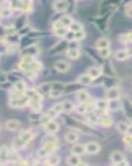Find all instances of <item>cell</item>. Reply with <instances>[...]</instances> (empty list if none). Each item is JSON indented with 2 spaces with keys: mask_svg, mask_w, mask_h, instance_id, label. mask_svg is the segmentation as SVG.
Masks as SVG:
<instances>
[{
  "mask_svg": "<svg viewBox=\"0 0 132 166\" xmlns=\"http://www.w3.org/2000/svg\"><path fill=\"white\" fill-rule=\"evenodd\" d=\"M100 149H101V146L96 142H89L85 145V150L86 154L95 155L99 152Z\"/></svg>",
  "mask_w": 132,
  "mask_h": 166,
  "instance_id": "1",
  "label": "cell"
},
{
  "mask_svg": "<svg viewBox=\"0 0 132 166\" xmlns=\"http://www.w3.org/2000/svg\"><path fill=\"white\" fill-rule=\"evenodd\" d=\"M29 102V99L27 97H21V98H15L10 101V106L12 107H23L26 106Z\"/></svg>",
  "mask_w": 132,
  "mask_h": 166,
  "instance_id": "2",
  "label": "cell"
},
{
  "mask_svg": "<svg viewBox=\"0 0 132 166\" xmlns=\"http://www.w3.org/2000/svg\"><path fill=\"white\" fill-rule=\"evenodd\" d=\"M69 3L66 1H56L53 3V8L58 13H63L68 9Z\"/></svg>",
  "mask_w": 132,
  "mask_h": 166,
  "instance_id": "3",
  "label": "cell"
},
{
  "mask_svg": "<svg viewBox=\"0 0 132 166\" xmlns=\"http://www.w3.org/2000/svg\"><path fill=\"white\" fill-rule=\"evenodd\" d=\"M106 96L107 101L110 100H116L120 98V91L117 87H111L107 90L106 93Z\"/></svg>",
  "mask_w": 132,
  "mask_h": 166,
  "instance_id": "4",
  "label": "cell"
},
{
  "mask_svg": "<svg viewBox=\"0 0 132 166\" xmlns=\"http://www.w3.org/2000/svg\"><path fill=\"white\" fill-rule=\"evenodd\" d=\"M110 159L112 161L113 164H118V163L122 162V161H124L126 159L123 153L121 152V151H118V150L111 153V155H110Z\"/></svg>",
  "mask_w": 132,
  "mask_h": 166,
  "instance_id": "5",
  "label": "cell"
},
{
  "mask_svg": "<svg viewBox=\"0 0 132 166\" xmlns=\"http://www.w3.org/2000/svg\"><path fill=\"white\" fill-rule=\"evenodd\" d=\"M54 68L59 72H66L70 68V65L64 61H58L54 64Z\"/></svg>",
  "mask_w": 132,
  "mask_h": 166,
  "instance_id": "6",
  "label": "cell"
},
{
  "mask_svg": "<svg viewBox=\"0 0 132 166\" xmlns=\"http://www.w3.org/2000/svg\"><path fill=\"white\" fill-rule=\"evenodd\" d=\"M101 69L99 67H96V66H92L90 67L88 71H87V75L92 78V80H95L96 78H98L101 75Z\"/></svg>",
  "mask_w": 132,
  "mask_h": 166,
  "instance_id": "7",
  "label": "cell"
},
{
  "mask_svg": "<svg viewBox=\"0 0 132 166\" xmlns=\"http://www.w3.org/2000/svg\"><path fill=\"white\" fill-rule=\"evenodd\" d=\"M71 152H72V155H82L84 154H86L85 145H76L72 146V148L71 149Z\"/></svg>",
  "mask_w": 132,
  "mask_h": 166,
  "instance_id": "8",
  "label": "cell"
},
{
  "mask_svg": "<svg viewBox=\"0 0 132 166\" xmlns=\"http://www.w3.org/2000/svg\"><path fill=\"white\" fill-rule=\"evenodd\" d=\"M45 129L48 133H52V134H54L56 133L58 129H59V126L58 124L56 122V121H53V120H50L49 122L46 124V126H44Z\"/></svg>",
  "mask_w": 132,
  "mask_h": 166,
  "instance_id": "9",
  "label": "cell"
},
{
  "mask_svg": "<svg viewBox=\"0 0 132 166\" xmlns=\"http://www.w3.org/2000/svg\"><path fill=\"white\" fill-rule=\"evenodd\" d=\"M98 122L103 126H110L112 125V118L107 115V114H104L99 118V121Z\"/></svg>",
  "mask_w": 132,
  "mask_h": 166,
  "instance_id": "10",
  "label": "cell"
},
{
  "mask_svg": "<svg viewBox=\"0 0 132 166\" xmlns=\"http://www.w3.org/2000/svg\"><path fill=\"white\" fill-rule=\"evenodd\" d=\"M9 156V150L8 147L3 145L0 147V163H3L8 159Z\"/></svg>",
  "mask_w": 132,
  "mask_h": 166,
  "instance_id": "11",
  "label": "cell"
},
{
  "mask_svg": "<svg viewBox=\"0 0 132 166\" xmlns=\"http://www.w3.org/2000/svg\"><path fill=\"white\" fill-rule=\"evenodd\" d=\"M107 101H108V109L111 110H116L120 109L121 106V101H120V99L110 100Z\"/></svg>",
  "mask_w": 132,
  "mask_h": 166,
  "instance_id": "12",
  "label": "cell"
},
{
  "mask_svg": "<svg viewBox=\"0 0 132 166\" xmlns=\"http://www.w3.org/2000/svg\"><path fill=\"white\" fill-rule=\"evenodd\" d=\"M95 107L96 109L100 110H105L108 109V101L107 100H97L95 102Z\"/></svg>",
  "mask_w": 132,
  "mask_h": 166,
  "instance_id": "13",
  "label": "cell"
},
{
  "mask_svg": "<svg viewBox=\"0 0 132 166\" xmlns=\"http://www.w3.org/2000/svg\"><path fill=\"white\" fill-rule=\"evenodd\" d=\"M115 57L116 60L118 61H124V60L127 59L129 57L127 50H118L117 52L115 53Z\"/></svg>",
  "mask_w": 132,
  "mask_h": 166,
  "instance_id": "14",
  "label": "cell"
},
{
  "mask_svg": "<svg viewBox=\"0 0 132 166\" xmlns=\"http://www.w3.org/2000/svg\"><path fill=\"white\" fill-rule=\"evenodd\" d=\"M77 99L81 103H87L89 100V95L84 90H81L77 92Z\"/></svg>",
  "mask_w": 132,
  "mask_h": 166,
  "instance_id": "15",
  "label": "cell"
},
{
  "mask_svg": "<svg viewBox=\"0 0 132 166\" xmlns=\"http://www.w3.org/2000/svg\"><path fill=\"white\" fill-rule=\"evenodd\" d=\"M110 46V43L106 38H100L96 43V48L98 50L104 49V48H108Z\"/></svg>",
  "mask_w": 132,
  "mask_h": 166,
  "instance_id": "16",
  "label": "cell"
},
{
  "mask_svg": "<svg viewBox=\"0 0 132 166\" xmlns=\"http://www.w3.org/2000/svg\"><path fill=\"white\" fill-rule=\"evenodd\" d=\"M20 139L23 140V142H25L26 144L29 142L30 140H32L33 138V133L30 132V131H23L19 135Z\"/></svg>",
  "mask_w": 132,
  "mask_h": 166,
  "instance_id": "17",
  "label": "cell"
},
{
  "mask_svg": "<svg viewBox=\"0 0 132 166\" xmlns=\"http://www.w3.org/2000/svg\"><path fill=\"white\" fill-rule=\"evenodd\" d=\"M27 144L25 142H23L22 139H20L19 137H17L15 139H13V147L14 149H21L25 147Z\"/></svg>",
  "mask_w": 132,
  "mask_h": 166,
  "instance_id": "18",
  "label": "cell"
},
{
  "mask_svg": "<svg viewBox=\"0 0 132 166\" xmlns=\"http://www.w3.org/2000/svg\"><path fill=\"white\" fill-rule=\"evenodd\" d=\"M66 55L71 59H76L80 55L79 50L77 48H75V47H70L66 52Z\"/></svg>",
  "mask_w": 132,
  "mask_h": 166,
  "instance_id": "19",
  "label": "cell"
},
{
  "mask_svg": "<svg viewBox=\"0 0 132 166\" xmlns=\"http://www.w3.org/2000/svg\"><path fill=\"white\" fill-rule=\"evenodd\" d=\"M77 81L81 84V85H89L90 83L92 81V78L90 77L87 74H82L78 77Z\"/></svg>",
  "mask_w": 132,
  "mask_h": 166,
  "instance_id": "20",
  "label": "cell"
},
{
  "mask_svg": "<svg viewBox=\"0 0 132 166\" xmlns=\"http://www.w3.org/2000/svg\"><path fill=\"white\" fill-rule=\"evenodd\" d=\"M78 135L74 132H69L67 133L65 136V139L68 143H71V144H74L76 143L77 140H78Z\"/></svg>",
  "mask_w": 132,
  "mask_h": 166,
  "instance_id": "21",
  "label": "cell"
},
{
  "mask_svg": "<svg viewBox=\"0 0 132 166\" xmlns=\"http://www.w3.org/2000/svg\"><path fill=\"white\" fill-rule=\"evenodd\" d=\"M43 142V144H46V143H57V138L55 136V134L48 133L47 135L44 136Z\"/></svg>",
  "mask_w": 132,
  "mask_h": 166,
  "instance_id": "22",
  "label": "cell"
},
{
  "mask_svg": "<svg viewBox=\"0 0 132 166\" xmlns=\"http://www.w3.org/2000/svg\"><path fill=\"white\" fill-rule=\"evenodd\" d=\"M60 22L63 23V26L65 27H67V28H68V27L71 26V24L73 23L72 18L70 16H68V15H64V16L62 17L61 19H60Z\"/></svg>",
  "mask_w": 132,
  "mask_h": 166,
  "instance_id": "23",
  "label": "cell"
},
{
  "mask_svg": "<svg viewBox=\"0 0 132 166\" xmlns=\"http://www.w3.org/2000/svg\"><path fill=\"white\" fill-rule=\"evenodd\" d=\"M18 126H19V122L15 120H10L6 123L7 129L9 130H15L18 128Z\"/></svg>",
  "mask_w": 132,
  "mask_h": 166,
  "instance_id": "24",
  "label": "cell"
},
{
  "mask_svg": "<svg viewBox=\"0 0 132 166\" xmlns=\"http://www.w3.org/2000/svg\"><path fill=\"white\" fill-rule=\"evenodd\" d=\"M128 127H129V125L126 124V122H124V121H120V122L116 124V129H117V130L119 132L123 133V134H126Z\"/></svg>",
  "mask_w": 132,
  "mask_h": 166,
  "instance_id": "25",
  "label": "cell"
},
{
  "mask_svg": "<svg viewBox=\"0 0 132 166\" xmlns=\"http://www.w3.org/2000/svg\"><path fill=\"white\" fill-rule=\"evenodd\" d=\"M59 157L56 155H51L48 157V159L47 160V162L51 166H56L59 163Z\"/></svg>",
  "mask_w": 132,
  "mask_h": 166,
  "instance_id": "26",
  "label": "cell"
},
{
  "mask_svg": "<svg viewBox=\"0 0 132 166\" xmlns=\"http://www.w3.org/2000/svg\"><path fill=\"white\" fill-rule=\"evenodd\" d=\"M79 156L74 155H70L68 158H67V164H69L70 166H76L78 163L80 162Z\"/></svg>",
  "mask_w": 132,
  "mask_h": 166,
  "instance_id": "27",
  "label": "cell"
},
{
  "mask_svg": "<svg viewBox=\"0 0 132 166\" xmlns=\"http://www.w3.org/2000/svg\"><path fill=\"white\" fill-rule=\"evenodd\" d=\"M75 110H76V112L79 113V114H84L88 110V106H87V103H80L79 105L75 107Z\"/></svg>",
  "mask_w": 132,
  "mask_h": 166,
  "instance_id": "28",
  "label": "cell"
},
{
  "mask_svg": "<svg viewBox=\"0 0 132 166\" xmlns=\"http://www.w3.org/2000/svg\"><path fill=\"white\" fill-rule=\"evenodd\" d=\"M68 30L74 33H78V32H81V31H83L82 26L80 23H74V22H73V23L71 24V26L68 27Z\"/></svg>",
  "mask_w": 132,
  "mask_h": 166,
  "instance_id": "29",
  "label": "cell"
},
{
  "mask_svg": "<svg viewBox=\"0 0 132 166\" xmlns=\"http://www.w3.org/2000/svg\"><path fill=\"white\" fill-rule=\"evenodd\" d=\"M50 150L47 148L46 146L43 145L42 148H40L38 150H37V156L39 157V158H44V157H46L50 154Z\"/></svg>",
  "mask_w": 132,
  "mask_h": 166,
  "instance_id": "30",
  "label": "cell"
},
{
  "mask_svg": "<svg viewBox=\"0 0 132 166\" xmlns=\"http://www.w3.org/2000/svg\"><path fill=\"white\" fill-rule=\"evenodd\" d=\"M63 111H65V112H71V111H72L73 110L75 109V106L71 101L63 102Z\"/></svg>",
  "mask_w": 132,
  "mask_h": 166,
  "instance_id": "31",
  "label": "cell"
},
{
  "mask_svg": "<svg viewBox=\"0 0 132 166\" xmlns=\"http://www.w3.org/2000/svg\"><path fill=\"white\" fill-rule=\"evenodd\" d=\"M121 41L125 43H132V32L123 34L121 36Z\"/></svg>",
  "mask_w": 132,
  "mask_h": 166,
  "instance_id": "32",
  "label": "cell"
},
{
  "mask_svg": "<svg viewBox=\"0 0 132 166\" xmlns=\"http://www.w3.org/2000/svg\"><path fill=\"white\" fill-rule=\"evenodd\" d=\"M55 32V34H56L57 37H64L66 36V33L68 32V28L67 27H62V28H58V29L54 30Z\"/></svg>",
  "mask_w": 132,
  "mask_h": 166,
  "instance_id": "33",
  "label": "cell"
},
{
  "mask_svg": "<svg viewBox=\"0 0 132 166\" xmlns=\"http://www.w3.org/2000/svg\"><path fill=\"white\" fill-rule=\"evenodd\" d=\"M14 88L16 91H20V92H24V91H25V88H26V86H25V83L22 81H17L15 83V86H14Z\"/></svg>",
  "mask_w": 132,
  "mask_h": 166,
  "instance_id": "34",
  "label": "cell"
},
{
  "mask_svg": "<svg viewBox=\"0 0 132 166\" xmlns=\"http://www.w3.org/2000/svg\"><path fill=\"white\" fill-rule=\"evenodd\" d=\"M21 9L24 12H28L32 9V3L31 2H21Z\"/></svg>",
  "mask_w": 132,
  "mask_h": 166,
  "instance_id": "35",
  "label": "cell"
},
{
  "mask_svg": "<svg viewBox=\"0 0 132 166\" xmlns=\"http://www.w3.org/2000/svg\"><path fill=\"white\" fill-rule=\"evenodd\" d=\"M41 68H42V64H41L40 62H38L33 61V62L30 64L29 69L33 70V71H35V72L38 71V70H40Z\"/></svg>",
  "mask_w": 132,
  "mask_h": 166,
  "instance_id": "36",
  "label": "cell"
},
{
  "mask_svg": "<svg viewBox=\"0 0 132 166\" xmlns=\"http://www.w3.org/2000/svg\"><path fill=\"white\" fill-rule=\"evenodd\" d=\"M111 54V51H110L109 47L108 48H104V49L99 50V55L103 58H106L108 57Z\"/></svg>",
  "mask_w": 132,
  "mask_h": 166,
  "instance_id": "37",
  "label": "cell"
},
{
  "mask_svg": "<svg viewBox=\"0 0 132 166\" xmlns=\"http://www.w3.org/2000/svg\"><path fill=\"white\" fill-rule=\"evenodd\" d=\"M125 12H126V14L130 18H132V3H128L126 6V8H125Z\"/></svg>",
  "mask_w": 132,
  "mask_h": 166,
  "instance_id": "38",
  "label": "cell"
},
{
  "mask_svg": "<svg viewBox=\"0 0 132 166\" xmlns=\"http://www.w3.org/2000/svg\"><path fill=\"white\" fill-rule=\"evenodd\" d=\"M53 109L54 110L57 114H60L61 112H63V103H57V104H56V105L53 107Z\"/></svg>",
  "mask_w": 132,
  "mask_h": 166,
  "instance_id": "39",
  "label": "cell"
},
{
  "mask_svg": "<svg viewBox=\"0 0 132 166\" xmlns=\"http://www.w3.org/2000/svg\"><path fill=\"white\" fill-rule=\"evenodd\" d=\"M26 75L27 77H29L30 79H33L36 76L37 73L35 71H33L32 69H27L26 71Z\"/></svg>",
  "mask_w": 132,
  "mask_h": 166,
  "instance_id": "40",
  "label": "cell"
},
{
  "mask_svg": "<svg viewBox=\"0 0 132 166\" xmlns=\"http://www.w3.org/2000/svg\"><path fill=\"white\" fill-rule=\"evenodd\" d=\"M85 37V33L83 31L78 32V33H75V41H80L84 38Z\"/></svg>",
  "mask_w": 132,
  "mask_h": 166,
  "instance_id": "41",
  "label": "cell"
},
{
  "mask_svg": "<svg viewBox=\"0 0 132 166\" xmlns=\"http://www.w3.org/2000/svg\"><path fill=\"white\" fill-rule=\"evenodd\" d=\"M124 142L126 143L128 146L132 145V136H129V135H126L124 137Z\"/></svg>",
  "mask_w": 132,
  "mask_h": 166,
  "instance_id": "42",
  "label": "cell"
},
{
  "mask_svg": "<svg viewBox=\"0 0 132 166\" xmlns=\"http://www.w3.org/2000/svg\"><path fill=\"white\" fill-rule=\"evenodd\" d=\"M88 120L90 121H92V123H97L99 121V117L95 115V114H91L89 116H88Z\"/></svg>",
  "mask_w": 132,
  "mask_h": 166,
  "instance_id": "43",
  "label": "cell"
},
{
  "mask_svg": "<svg viewBox=\"0 0 132 166\" xmlns=\"http://www.w3.org/2000/svg\"><path fill=\"white\" fill-rule=\"evenodd\" d=\"M11 14V11L8 8H4V9H2V12H1V15L3 17H8Z\"/></svg>",
  "mask_w": 132,
  "mask_h": 166,
  "instance_id": "44",
  "label": "cell"
},
{
  "mask_svg": "<svg viewBox=\"0 0 132 166\" xmlns=\"http://www.w3.org/2000/svg\"><path fill=\"white\" fill-rule=\"evenodd\" d=\"M53 27H54V30L58 29V28H62V27H64V26L63 25V23L60 22V20L55 22V23L53 24Z\"/></svg>",
  "mask_w": 132,
  "mask_h": 166,
  "instance_id": "45",
  "label": "cell"
},
{
  "mask_svg": "<svg viewBox=\"0 0 132 166\" xmlns=\"http://www.w3.org/2000/svg\"><path fill=\"white\" fill-rule=\"evenodd\" d=\"M5 81H6V76L2 73H0V82H4Z\"/></svg>",
  "mask_w": 132,
  "mask_h": 166,
  "instance_id": "46",
  "label": "cell"
},
{
  "mask_svg": "<svg viewBox=\"0 0 132 166\" xmlns=\"http://www.w3.org/2000/svg\"><path fill=\"white\" fill-rule=\"evenodd\" d=\"M126 135H129V136H132V126H129L128 129L126 131Z\"/></svg>",
  "mask_w": 132,
  "mask_h": 166,
  "instance_id": "47",
  "label": "cell"
},
{
  "mask_svg": "<svg viewBox=\"0 0 132 166\" xmlns=\"http://www.w3.org/2000/svg\"><path fill=\"white\" fill-rule=\"evenodd\" d=\"M76 166H88V164H87L86 163L83 162V161H80Z\"/></svg>",
  "mask_w": 132,
  "mask_h": 166,
  "instance_id": "48",
  "label": "cell"
},
{
  "mask_svg": "<svg viewBox=\"0 0 132 166\" xmlns=\"http://www.w3.org/2000/svg\"><path fill=\"white\" fill-rule=\"evenodd\" d=\"M126 50H127V53H128L129 56H132V48H129V49H126Z\"/></svg>",
  "mask_w": 132,
  "mask_h": 166,
  "instance_id": "49",
  "label": "cell"
},
{
  "mask_svg": "<svg viewBox=\"0 0 132 166\" xmlns=\"http://www.w3.org/2000/svg\"><path fill=\"white\" fill-rule=\"evenodd\" d=\"M0 166H5L4 164H3V163H0Z\"/></svg>",
  "mask_w": 132,
  "mask_h": 166,
  "instance_id": "50",
  "label": "cell"
}]
</instances>
